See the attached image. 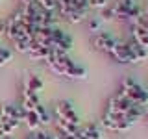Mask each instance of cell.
<instances>
[{
	"label": "cell",
	"instance_id": "6da1fadb",
	"mask_svg": "<svg viewBox=\"0 0 148 139\" xmlns=\"http://www.w3.org/2000/svg\"><path fill=\"white\" fill-rule=\"evenodd\" d=\"M120 89L124 91V95H126L133 104H137V106H146L148 104V91L143 85H139L133 78H130V76L124 78Z\"/></svg>",
	"mask_w": 148,
	"mask_h": 139
},
{
	"label": "cell",
	"instance_id": "7a4b0ae2",
	"mask_svg": "<svg viewBox=\"0 0 148 139\" xmlns=\"http://www.w3.org/2000/svg\"><path fill=\"white\" fill-rule=\"evenodd\" d=\"M102 126L111 130V132L122 133V132H128V130L133 126V122L126 115H113V113H108V111H106V115L102 117Z\"/></svg>",
	"mask_w": 148,
	"mask_h": 139
},
{
	"label": "cell",
	"instance_id": "3957f363",
	"mask_svg": "<svg viewBox=\"0 0 148 139\" xmlns=\"http://www.w3.org/2000/svg\"><path fill=\"white\" fill-rule=\"evenodd\" d=\"M133 102L124 95L122 89H119L117 95H113L108 102V113H113V115H126L130 109L133 108Z\"/></svg>",
	"mask_w": 148,
	"mask_h": 139
},
{
	"label": "cell",
	"instance_id": "277c9868",
	"mask_svg": "<svg viewBox=\"0 0 148 139\" xmlns=\"http://www.w3.org/2000/svg\"><path fill=\"white\" fill-rule=\"evenodd\" d=\"M50 48H56L59 52L69 54V50L72 48V37L67 32L59 30V28H52V46Z\"/></svg>",
	"mask_w": 148,
	"mask_h": 139
},
{
	"label": "cell",
	"instance_id": "5b68a950",
	"mask_svg": "<svg viewBox=\"0 0 148 139\" xmlns=\"http://www.w3.org/2000/svg\"><path fill=\"white\" fill-rule=\"evenodd\" d=\"M109 54H111V58L119 63H137L135 58H133V54H132V50H130V46H128V43H115L113 50H111Z\"/></svg>",
	"mask_w": 148,
	"mask_h": 139
},
{
	"label": "cell",
	"instance_id": "8992f818",
	"mask_svg": "<svg viewBox=\"0 0 148 139\" xmlns=\"http://www.w3.org/2000/svg\"><path fill=\"white\" fill-rule=\"evenodd\" d=\"M56 117L63 119V120H69V122H72V124H80V115H78L72 106L65 100L56 106Z\"/></svg>",
	"mask_w": 148,
	"mask_h": 139
},
{
	"label": "cell",
	"instance_id": "52a82bcc",
	"mask_svg": "<svg viewBox=\"0 0 148 139\" xmlns=\"http://www.w3.org/2000/svg\"><path fill=\"white\" fill-rule=\"evenodd\" d=\"M115 37L109 34V32H98V34L95 35V39H92V45H95V48L102 50V52H111L115 46Z\"/></svg>",
	"mask_w": 148,
	"mask_h": 139
},
{
	"label": "cell",
	"instance_id": "ba28073f",
	"mask_svg": "<svg viewBox=\"0 0 148 139\" xmlns=\"http://www.w3.org/2000/svg\"><path fill=\"white\" fill-rule=\"evenodd\" d=\"M39 104H41L39 102V93H34L30 89L22 91V104H21V108H22L24 113H28V111H35V108Z\"/></svg>",
	"mask_w": 148,
	"mask_h": 139
},
{
	"label": "cell",
	"instance_id": "9c48e42d",
	"mask_svg": "<svg viewBox=\"0 0 148 139\" xmlns=\"http://www.w3.org/2000/svg\"><path fill=\"white\" fill-rule=\"evenodd\" d=\"M133 6H135L133 0H115V4L111 6V8H113V13H115V19H122V21H126L128 13L132 11Z\"/></svg>",
	"mask_w": 148,
	"mask_h": 139
},
{
	"label": "cell",
	"instance_id": "30bf717a",
	"mask_svg": "<svg viewBox=\"0 0 148 139\" xmlns=\"http://www.w3.org/2000/svg\"><path fill=\"white\" fill-rule=\"evenodd\" d=\"M24 111H22L21 106H11V104H6L2 106V109H0V117L2 119H13V120H24Z\"/></svg>",
	"mask_w": 148,
	"mask_h": 139
},
{
	"label": "cell",
	"instance_id": "8fae6325",
	"mask_svg": "<svg viewBox=\"0 0 148 139\" xmlns=\"http://www.w3.org/2000/svg\"><path fill=\"white\" fill-rule=\"evenodd\" d=\"M56 11H58L67 22H71V24H80L82 21H85V19H87V9H85V11H69V9L58 6Z\"/></svg>",
	"mask_w": 148,
	"mask_h": 139
},
{
	"label": "cell",
	"instance_id": "7c38bea8",
	"mask_svg": "<svg viewBox=\"0 0 148 139\" xmlns=\"http://www.w3.org/2000/svg\"><path fill=\"white\" fill-rule=\"evenodd\" d=\"M56 130L59 133H65V136H78L80 133V124H72L69 120H63V119H58L56 117Z\"/></svg>",
	"mask_w": 148,
	"mask_h": 139
},
{
	"label": "cell",
	"instance_id": "4fadbf2b",
	"mask_svg": "<svg viewBox=\"0 0 148 139\" xmlns=\"http://www.w3.org/2000/svg\"><path fill=\"white\" fill-rule=\"evenodd\" d=\"M28 56H30V59H34V61H46L48 56H50V46H41L34 41Z\"/></svg>",
	"mask_w": 148,
	"mask_h": 139
},
{
	"label": "cell",
	"instance_id": "5bb4252c",
	"mask_svg": "<svg viewBox=\"0 0 148 139\" xmlns=\"http://www.w3.org/2000/svg\"><path fill=\"white\" fill-rule=\"evenodd\" d=\"M132 28V41H135L137 45H141L143 48L148 50V30L143 26H130Z\"/></svg>",
	"mask_w": 148,
	"mask_h": 139
},
{
	"label": "cell",
	"instance_id": "9a60e30c",
	"mask_svg": "<svg viewBox=\"0 0 148 139\" xmlns=\"http://www.w3.org/2000/svg\"><path fill=\"white\" fill-rule=\"evenodd\" d=\"M78 136L89 137V139H102V132L95 122H85V124H80V133Z\"/></svg>",
	"mask_w": 148,
	"mask_h": 139
},
{
	"label": "cell",
	"instance_id": "2e32d148",
	"mask_svg": "<svg viewBox=\"0 0 148 139\" xmlns=\"http://www.w3.org/2000/svg\"><path fill=\"white\" fill-rule=\"evenodd\" d=\"M128 46H130V50H132V54H133V58H135V61H143V59H146L148 58V50L146 48H143L141 45H137L135 41H126Z\"/></svg>",
	"mask_w": 148,
	"mask_h": 139
},
{
	"label": "cell",
	"instance_id": "e0dca14e",
	"mask_svg": "<svg viewBox=\"0 0 148 139\" xmlns=\"http://www.w3.org/2000/svg\"><path fill=\"white\" fill-rule=\"evenodd\" d=\"M67 78H78V80H83V78H87V71L82 67V65H78L74 61L71 67L67 69V74H65Z\"/></svg>",
	"mask_w": 148,
	"mask_h": 139
},
{
	"label": "cell",
	"instance_id": "ac0fdd59",
	"mask_svg": "<svg viewBox=\"0 0 148 139\" xmlns=\"http://www.w3.org/2000/svg\"><path fill=\"white\" fill-rule=\"evenodd\" d=\"M24 124L28 130H32V132H35V130H39L41 122H39V117H37L35 111H28V113L24 115Z\"/></svg>",
	"mask_w": 148,
	"mask_h": 139
},
{
	"label": "cell",
	"instance_id": "d6986e66",
	"mask_svg": "<svg viewBox=\"0 0 148 139\" xmlns=\"http://www.w3.org/2000/svg\"><path fill=\"white\" fill-rule=\"evenodd\" d=\"M15 43V48L18 50V52H30V48H32V43H34V39L32 37H28V35H22V37H18L17 41H13Z\"/></svg>",
	"mask_w": 148,
	"mask_h": 139
},
{
	"label": "cell",
	"instance_id": "ffe728a7",
	"mask_svg": "<svg viewBox=\"0 0 148 139\" xmlns=\"http://www.w3.org/2000/svg\"><path fill=\"white\" fill-rule=\"evenodd\" d=\"M58 6L69 9V11H85V9H87V6H83V4L78 2V0H61Z\"/></svg>",
	"mask_w": 148,
	"mask_h": 139
},
{
	"label": "cell",
	"instance_id": "44dd1931",
	"mask_svg": "<svg viewBox=\"0 0 148 139\" xmlns=\"http://www.w3.org/2000/svg\"><path fill=\"white\" fill-rule=\"evenodd\" d=\"M24 89H30V91H34V93H39L41 89H43V80H41L39 76H35V74H32V76L26 80Z\"/></svg>",
	"mask_w": 148,
	"mask_h": 139
},
{
	"label": "cell",
	"instance_id": "7402d4cb",
	"mask_svg": "<svg viewBox=\"0 0 148 139\" xmlns=\"http://www.w3.org/2000/svg\"><path fill=\"white\" fill-rule=\"evenodd\" d=\"M35 113H37V117H39V122L41 124H48L50 122V115H48V111L45 109V106H37L35 108Z\"/></svg>",
	"mask_w": 148,
	"mask_h": 139
},
{
	"label": "cell",
	"instance_id": "603a6c76",
	"mask_svg": "<svg viewBox=\"0 0 148 139\" xmlns=\"http://www.w3.org/2000/svg\"><path fill=\"white\" fill-rule=\"evenodd\" d=\"M89 8L104 9V8H108V0H89Z\"/></svg>",
	"mask_w": 148,
	"mask_h": 139
},
{
	"label": "cell",
	"instance_id": "cb8c5ba5",
	"mask_svg": "<svg viewBox=\"0 0 148 139\" xmlns=\"http://www.w3.org/2000/svg\"><path fill=\"white\" fill-rule=\"evenodd\" d=\"M28 139H52V136H48V133L43 132V130H35Z\"/></svg>",
	"mask_w": 148,
	"mask_h": 139
},
{
	"label": "cell",
	"instance_id": "d4e9b609",
	"mask_svg": "<svg viewBox=\"0 0 148 139\" xmlns=\"http://www.w3.org/2000/svg\"><path fill=\"white\" fill-rule=\"evenodd\" d=\"M102 19H106V21H111V19H115V13H113V8L108 6V8H104L102 9Z\"/></svg>",
	"mask_w": 148,
	"mask_h": 139
},
{
	"label": "cell",
	"instance_id": "484cf974",
	"mask_svg": "<svg viewBox=\"0 0 148 139\" xmlns=\"http://www.w3.org/2000/svg\"><path fill=\"white\" fill-rule=\"evenodd\" d=\"M98 28H100V21L98 19H91L89 21V30L95 32V30H98Z\"/></svg>",
	"mask_w": 148,
	"mask_h": 139
},
{
	"label": "cell",
	"instance_id": "4316f807",
	"mask_svg": "<svg viewBox=\"0 0 148 139\" xmlns=\"http://www.w3.org/2000/svg\"><path fill=\"white\" fill-rule=\"evenodd\" d=\"M6 30H8V22L0 21V35H6Z\"/></svg>",
	"mask_w": 148,
	"mask_h": 139
},
{
	"label": "cell",
	"instance_id": "83f0119b",
	"mask_svg": "<svg viewBox=\"0 0 148 139\" xmlns=\"http://www.w3.org/2000/svg\"><path fill=\"white\" fill-rule=\"evenodd\" d=\"M56 139H78V136H65V133H58Z\"/></svg>",
	"mask_w": 148,
	"mask_h": 139
},
{
	"label": "cell",
	"instance_id": "f1b7e54d",
	"mask_svg": "<svg viewBox=\"0 0 148 139\" xmlns=\"http://www.w3.org/2000/svg\"><path fill=\"white\" fill-rule=\"evenodd\" d=\"M145 115L148 117V104H146V108H145Z\"/></svg>",
	"mask_w": 148,
	"mask_h": 139
},
{
	"label": "cell",
	"instance_id": "f546056e",
	"mask_svg": "<svg viewBox=\"0 0 148 139\" xmlns=\"http://www.w3.org/2000/svg\"><path fill=\"white\" fill-rule=\"evenodd\" d=\"M78 139H89V137H83V136H78Z\"/></svg>",
	"mask_w": 148,
	"mask_h": 139
},
{
	"label": "cell",
	"instance_id": "4dcf8cb0",
	"mask_svg": "<svg viewBox=\"0 0 148 139\" xmlns=\"http://www.w3.org/2000/svg\"><path fill=\"white\" fill-rule=\"evenodd\" d=\"M56 2H58V4H59V2H61V0H56Z\"/></svg>",
	"mask_w": 148,
	"mask_h": 139
},
{
	"label": "cell",
	"instance_id": "1f68e13d",
	"mask_svg": "<svg viewBox=\"0 0 148 139\" xmlns=\"http://www.w3.org/2000/svg\"><path fill=\"white\" fill-rule=\"evenodd\" d=\"M4 139H11V137H4Z\"/></svg>",
	"mask_w": 148,
	"mask_h": 139
},
{
	"label": "cell",
	"instance_id": "d6a6232c",
	"mask_svg": "<svg viewBox=\"0 0 148 139\" xmlns=\"http://www.w3.org/2000/svg\"><path fill=\"white\" fill-rule=\"evenodd\" d=\"M0 2H2V0H0Z\"/></svg>",
	"mask_w": 148,
	"mask_h": 139
}]
</instances>
